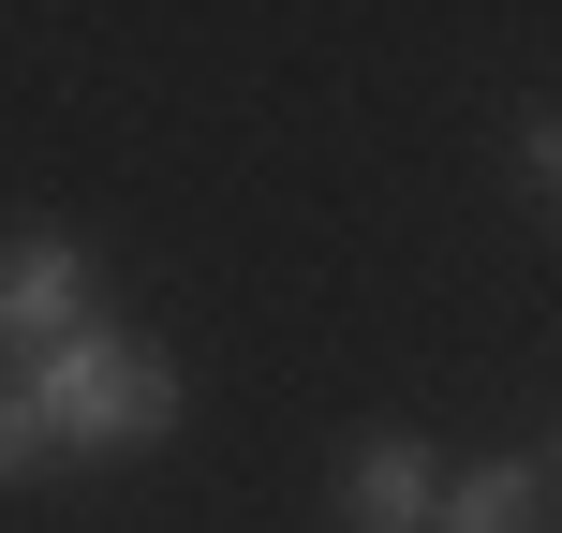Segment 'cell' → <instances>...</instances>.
Wrapping results in <instances>:
<instances>
[{"label":"cell","instance_id":"1","mask_svg":"<svg viewBox=\"0 0 562 533\" xmlns=\"http://www.w3.org/2000/svg\"><path fill=\"white\" fill-rule=\"evenodd\" d=\"M15 400H30V430H45V459H119V445H164V430H178V356L89 311L75 341L30 356Z\"/></svg>","mask_w":562,"mask_h":533},{"label":"cell","instance_id":"2","mask_svg":"<svg viewBox=\"0 0 562 533\" xmlns=\"http://www.w3.org/2000/svg\"><path fill=\"white\" fill-rule=\"evenodd\" d=\"M75 326H89V237L15 223V237H0V341L45 356V341H75Z\"/></svg>","mask_w":562,"mask_h":533},{"label":"cell","instance_id":"3","mask_svg":"<svg viewBox=\"0 0 562 533\" xmlns=\"http://www.w3.org/2000/svg\"><path fill=\"white\" fill-rule=\"evenodd\" d=\"M429 489H445V459L415 430H356L340 445V519L356 533H429Z\"/></svg>","mask_w":562,"mask_h":533},{"label":"cell","instance_id":"4","mask_svg":"<svg viewBox=\"0 0 562 533\" xmlns=\"http://www.w3.org/2000/svg\"><path fill=\"white\" fill-rule=\"evenodd\" d=\"M429 533H548V459H474V475L429 489Z\"/></svg>","mask_w":562,"mask_h":533},{"label":"cell","instance_id":"5","mask_svg":"<svg viewBox=\"0 0 562 533\" xmlns=\"http://www.w3.org/2000/svg\"><path fill=\"white\" fill-rule=\"evenodd\" d=\"M30 475H45V430H30V400L0 386V489H30Z\"/></svg>","mask_w":562,"mask_h":533},{"label":"cell","instance_id":"6","mask_svg":"<svg viewBox=\"0 0 562 533\" xmlns=\"http://www.w3.org/2000/svg\"><path fill=\"white\" fill-rule=\"evenodd\" d=\"M518 193H533V208L562 193V134H548V119H518Z\"/></svg>","mask_w":562,"mask_h":533}]
</instances>
